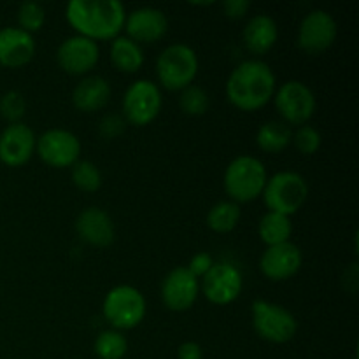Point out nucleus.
<instances>
[{"mask_svg":"<svg viewBox=\"0 0 359 359\" xmlns=\"http://www.w3.org/2000/svg\"><path fill=\"white\" fill-rule=\"evenodd\" d=\"M65 16L81 37L95 42L114 41L125 28L126 11L118 0H72Z\"/></svg>","mask_w":359,"mask_h":359,"instance_id":"nucleus-1","label":"nucleus"},{"mask_svg":"<svg viewBox=\"0 0 359 359\" xmlns=\"http://www.w3.org/2000/svg\"><path fill=\"white\" fill-rule=\"evenodd\" d=\"M276 95V74L262 60H245L226 81V97L241 111H258Z\"/></svg>","mask_w":359,"mask_h":359,"instance_id":"nucleus-2","label":"nucleus"},{"mask_svg":"<svg viewBox=\"0 0 359 359\" xmlns=\"http://www.w3.org/2000/svg\"><path fill=\"white\" fill-rule=\"evenodd\" d=\"M266 168L262 160L242 154L224 170V191L235 203H248L262 196L266 184Z\"/></svg>","mask_w":359,"mask_h":359,"instance_id":"nucleus-3","label":"nucleus"},{"mask_svg":"<svg viewBox=\"0 0 359 359\" xmlns=\"http://www.w3.org/2000/svg\"><path fill=\"white\" fill-rule=\"evenodd\" d=\"M156 74L165 90L182 91L191 86L198 74V56L188 44H172L160 53L156 60Z\"/></svg>","mask_w":359,"mask_h":359,"instance_id":"nucleus-4","label":"nucleus"},{"mask_svg":"<svg viewBox=\"0 0 359 359\" xmlns=\"http://www.w3.org/2000/svg\"><path fill=\"white\" fill-rule=\"evenodd\" d=\"M262 195L269 212L291 217L304 207L309 196V184L304 175L297 172H277L276 175L266 179Z\"/></svg>","mask_w":359,"mask_h":359,"instance_id":"nucleus-5","label":"nucleus"},{"mask_svg":"<svg viewBox=\"0 0 359 359\" xmlns=\"http://www.w3.org/2000/svg\"><path fill=\"white\" fill-rule=\"evenodd\" d=\"M104 316L114 330H133L146 318V298L137 287L123 284L105 294Z\"/></svg>","mask_w":359,"mask_h":359,"instance_id":"nucleus-6","label":"nucleus"},{"mask_svg":"<svg viewBox=\"0 0 359 359\" xmlns=\"http://www.w3.org/2000/svg\"><path fill=\"white\" fill-rule=\"evenodd\" d=\"M251 309L255 332L266 342L286 344L297 335V319L283 305L266 300H256Z\"/></svg>","mask_w":359,"mask_h":359,"instance_id":"nucleus-7","label":"nucleus"},{"mask_svg":"<svg viewBox=\"0 0 359 359\" xmlns=\"http://www.w3.org/2000/svg\"><path fill=\"white\" fill-rule=\"evenodd\" d=\"M161 91L149 79H139L130 84L123 97V114L135 126H146L158 118L161 111Z\"/></svg>","mask_w":359,"mask_h":359,"instance_id":"nucleus-8","label":"nucleus"},{"mask_svg":"<svg viewBox=\"0 0 359 359\" xmlns=\"http://www.w3.org/2000/svg\"><path fill=\"white\" fill-rule=\"evenodd\" d=\"M276 107L286 125H307L316 112V97L302 81H287L276 91Z\"/></svg>","mask_w":359,"mask_h":359,"instance_id":"nucleus-9","label":"nucleus"},{"mask_svg":"<svg viewBox=\"0 0 359 359\" xmlns=\"http://www.w3.org/2000/svg\"><path fill=\"white\" fill-rule=\"evenodd\" d=\"M39 158L53 168L74 167L81 156V142L76 133L63 128H53L37 139Z\"/></svg>","mask_w":359,"mask_h":359,"instance_id":"nucleus-10","label":"nucleus"},{"mask_svg":"<svg viewBox=\"0 0 359 359\" xmlns=\"http://www.w3.org/2000/svg\"><path fill=\"white\" fill-rule=\"evenodd\" d=\"M244 279L241 270L228 262L214 263L212 269L202 277V291L210 304L228 305L242 293Z\"/></svg>","mask_w":359,"mask_h":359,"instance_id":"nucleus-11","label":"nucleus"},{"mask_svg":"<svg viewBox=\"0 0 359 359\" xmlns=\"http://www.w3.org/2000/svg\"><path fill=\"white\" fill-rule=\"evenodd\" d=\"M337 32H339L337 21L328 11H311L302 20L300 28H298V48L304 49L305 53H311V55L326 51L335 42Z\"/></svg>","mask_w":359,"mask_h":359,"instance_id":"nucleus-12","label":"nucleus"},{"mask_svg":"<svg viewBox=\"0 0 359 359\" xmlns=\"http://www.w3.org/2000/svg\"><path fill=\"white\" fill-rule=\"evenodd\" d=\"M200 293V280L188 266H175L161 284V300L172 312H186L195 305Z\"/></svg>","mask_w":359,"mask_h":359,"instance_id":"nucleus-13","label":"nucleus"},{"mask_svg":"<svg viewBox=\"0 0 359 359\" xmlns=\"http://www.w3.org/2000/svg\"><path fill=\"white\" fill-rule=\"evenodd\" d=\"M100 60V48L95 41L81 35L65 39L56 51V62L70 76H84Z\"/></svg>","mask_w":359,"mask_h":359,"instance_id":"nucleus-14","label":"nucleus"},{"mask_svg":"<svg viewBox=\"0 0 359 359\" xmlns=\"http://www.w3.org/2000/svg\"><path fill=\"white\" fill-rule=\"evenodd\" d=\"M302 263H304V255L300 248L290 241L266 248L259 258V270L266 279L279 283L297 276L298 270L302 269Z\"/></svg>","mask_w":359,"mask_h":359,"instance_id":"nucleus-15","label":"nucleus"},{"mask_svg":"<svg viewBox=\"0 0 359 359\" xmlns=\"http://www.w3.org/2000/svg\"><path fill=\"white\" fill-rule=\"evenodd\" d=\"M37 139L25 123H11L0 133V161L7 167H21L34 156Z\"/></svg>","mask_w":359,"mask_h":359,"instance_id":"nucleus-16","label":"nucleus"},{"mask_svg":"<svg viewBox=\"0 0 359 359\" xmlns=\"http://www.w3.org/2000/svg\"><path fill=\"white\" fill-rule=\"evenodd\" d=\"M167 28V16H165L163 11L156 9V7H139V9H133L132 13L126 14L125 30L128 34L126 37L135 41L137 44L158 42L165 37Z\"/></svg>","mask_w":359,"mask_h":359,"instance_id":"nucleus-17","label":"nucleus"},{"mask_svg":"<svg viewBox=\"0 0 359 359\" xmlns=\"http://www.w3.org/2000/svg\"><path fill=\"white\" fill-rule=\"evenodd\" d=\"M34 35L20 27L0 28V65L7 69H20L30 63L35 55Z\"/></svg>","mask_w":359,"mask_h":359,"instance_id":"nucleus-18","label":"nucleus"},{"mask_svg":"<svg viewBox=\"0 0 359 359\" xmlns=\"http://www.w3.org/2000/svg\"><path fill=\"white\" fill-rule=\"evenodd\" d=\"M76 231L86 244L95 248H107L116 237L111 216L98 207H88L77 216Z\"/></svg>","mask_w":359,"mask_h":359,"instance_id":"nucleus-19","label":"nucleus"},{"mask_svg":"<svg viewBox=\"0 0 359 359\" xmlns=\"http://www.w3.org/2000/svg\"><path fill=\"white\" fill-rule=\"evenodd\" d=\"M279 37V28L276 20L269 14H256L245 25L242 32L244 46L252 55H265L276 46Z\"/></svg>","mask_w":359,"mask_h":359,"instance_id":"nucleus-20","label":"nucleus"},{"mask_svg":"<svg viewBox=\"0 0 359 359\" xmlns=\"http://www.w3.org/2000/svg\"><path fill=\"white\" fill-rule=\"evenodd\" d=\"M111 100V84L100 76H88L72 91V104L81 112L100 111Z\"/></svg>","mask_w":359,"mask_h":359,"instance_id":"nucleus-21","label":"nucleus"},{"mask_svg":"<svg viewBox=\"0 0 359 359\" xmlns=\"http://www.w3.org/2000/svg\"><path fill=\"white\" fill-rule=\"evenodd\" d=\"M111 62L119 72L135 74L144 65V51L135 41L119 35L111 44Z\"/></svg>","mask_w":359,"mask_h":359,"instance_id":"nucleus-22","label":"nucleus"},{"mask_svg":"<svg viewBox=\"0 0 359 359\" xmlns=\"http://www.w3.org/2000/svg\"><path fill=\"white\" fill-rule=\"evenodd\" d=\"M291 139H293L291 126L276 119L263 123L256 133V144L265 153H280L290 146Z\"/></svg>","mask_w":359,"mask_h":359,"instance_id":"nucleus-23","label":"nucleus"},{"mask_svg":"<svg viewBox=\"0 0 359 359\" xmlns=\"http://www.w3.org/2000/svg\"><path fill=\"white\" fill-rule=\"evenodd\" d=\"M258 233H259V238H262L269 248L270 245L290 242L291 233H293L291 217L284 216V214L266 212L265 216L259 219Z\"/></svg>","mask_w":359,"mask_h":359,"instance_id":"nucleus-24","label":"nucleus"},{"mask_svg":"<svg viewBox=\"0 0 359 359\" xmlns=\"http://www.w3.org/2000/svg\"><path fill=\"white\" fill-rule=\"evenodd\" d=\"M241 219V207L235 202H219L207 212V226L216 233H230Z\"/></svg>","mask_w":359,"mask_h":359,"instance_id":"nucleus-25","label":"nucleus"},{"mask_svg":"<svg viewBox=\"0 0 359 359\" xmlns=\"http://www.w3.org/2000/svg\"><path fill=\"white\" fill-rule=\"evenodd\" d=\"M93 351L100 359H123L128 351V342L118 330H105L95 339Z\"/></svg>","mask_w":359,"mask_h":359,"instance_id":"nucleus-26","label":"nucleus"},{"mask_svg":"<svg viewBox=\"0 0 359 359\" xmlns=\"http://www.w3.org/2000/svg\"><path fill=\"white\" fill-rule=\"evenodd\" d=\"M72 182L81 191L93 193L102 186V174L95 163L79 160L72 167Z\"/></svg>","mask_w":359,"mask_h":359,"instance_id":"nucleus-27","label":"nucleus"},{"mask_svg":"<svg viewBox=\"0 0 359 359\" xmlns=\"http://www.w3.org/2000/svg\"><path fill=\"white\" fill-rule=\"evenodd\" d=\"M179 105H181L182 112L188 116H202L205 114L207 109H209V95L205 90H202L200 86H191L184 88L181 91V97H179Z\"/></svg>","mask_w":359,"mask_h":359,"instance_id":"nucleus-28","label":"nucleus"},{"mask_svg":"<svg viewBox=\"0 0 359 359\" xmlns=\"http://www.w3.org/2000/svg\"><path fill=\"white\" fill-rule=\"evenodd\" d=\"M18 23L21 30L34 34L39 32L46 23V11L37 2H23L18 7Z\"/></svg>","mask_w":359,"mask_h":359,"instance_id":"nucleus-29","label":"nucleus"},{"mask_svg":"<svg viewBox=\"0 0 359 359\" xmlns=\"http://www.w3.org/2000/svg\"><path fill=\"white\" fill-rule=\"evenodd\" d=\"M27 111V102L20 91H7L0 97V114L9 123H21V118Z\"/></svg>","mask_w":359,"mask_h":359,"instance_id":"nucleus-30","label":"nucleus"},{"mask_svg":"<svg viewBox=\"0 0 359 359\" xmlns=\"http://www.w3.org/2000/svg\"><path fill=\"white\" fill-rule=\"evenodd\" d=\"M291 142L294 144L298 151L305 156H311V154L318 153L319 147H321V133L311 125H302L298 126L297 132L293 133V139Z\"/></svg>","mask_w":359,"mask_h":359,"instance_id":"nucleus-31","label":"nucleus"},{"mask_svg":"<svg viewBox=\"0 0 359 359\" xmlns=\"http://www.w3.org/2000/svg\"><path fill=\"white\" fill-rule=\"evenodd\" d=\"M98 130H100V135L104 139H114L125 132V119L118 114H107L102 118Z\"/></svg>","mask_w":359,"mask_h":359,"instance_id":"nucleus-32","label":"nucleus"},{"mask_svg":"<svg viewBox=\"0 0 359 359\" xmlns=\"http://www.w3.org/2000/svg\"><path fill=\"white\" fill-rule=\"evenodd\" d=\"M214 263L216 262H214L212 256H210L209 252H198V255H195L191 258V262H189L188 265V270L196 277V279H202V277L212 269Z\"/></svg>","mask_w":359,"mask_h":359,"instance_id":"nucleus-33","label":"nucleus"},{"mask_svg":"<svg viewBox=\"0 0 359 359\" xmlns=\"http://www.w3.org/2000/svg\"><path fill=\"white\" fill-rule=\"evenodd\" d=\"M249 7H251V4L248 0H228V2L223 4L224 14L228 18H231V20H241V18H244Z\"/></svg>","mask_w":359,"mask_h":359,"instance_id":"nucleus-34","label":"nucleus"},{"mask_svg":"<svg viewBox=\"0 0 359 359\" xmlns=\"http://www.w3.org/2000/svg\"><path fill=\"white\" fill-rule=\"evenodd\" d=\"M179 359H203L202 347L196 342H184L177 349Z\"/></svg>","mask_w":359,"mask_h":359,"instance_id":"nucleus-35","label":"nucleus"}]
</instances>
